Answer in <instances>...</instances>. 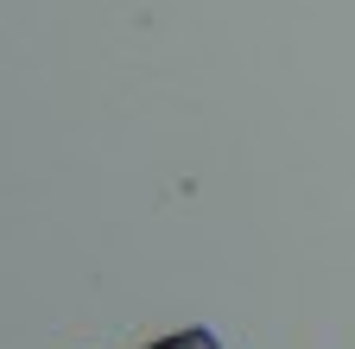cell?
Here are the masks:
<instances>
[{"mask_svg": "<svg viewBox=\"0 0 355 349\" xmlns=\"http://www.w3.org/2000/svg\"><path fill=\"white\" fill-rule=\"evenodd\" d=\"M146 349H222V337H216V330H203V324H191V330H171V337L146 343Z\"/></svg>", "mask_w": 355, "mask_h": 349, "instance_id": "1", "label": "cell"}]
</instances>
